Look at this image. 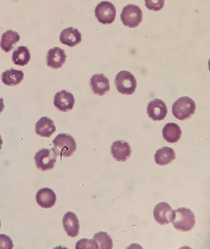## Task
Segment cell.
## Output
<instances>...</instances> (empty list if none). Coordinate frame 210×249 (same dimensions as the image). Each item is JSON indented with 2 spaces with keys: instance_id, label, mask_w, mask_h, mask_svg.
<instances>
[{
  "instance_id": "obj_10",
  "label": "cell",
  "mask_w": 210,
  "mask_h": 249,
  "mask_svg": "<svg viewBox=\"0 0 210 249\" xmlns=\"http://www.w3.org/2000/svg\"><path fill=\"white\" fill-rule=\"evenodd\" d=\"M131 149L129 143L126 141L117 140L114 141L111 147V154L117 161L124 162L129 159L131 155Z\"/></svg>"
},
{
  "instance_id": "obj_11",
  "label": "cell",
  "mask_w": 210,
  "mask_h": 249,
  "mask_svg": "<svg viewBox=\"0 0 210 249\" xmlns=\"http://www.w3.org/2000/svg\"><path fill=\"white\" fill-rule=\"evenodd\" d=\"M173 210L165 202L158 203L154 207L153 216L156 221L161 225L169 224L171 222Z\"/></svg>"
},
{
  "instance_id": "obj_20",
  "label": "cell",
  "mask_w": 210,
  "mask_h": 249,
  "mask_svg": "<svg viewBox=\"0 0 210 249\" xmlns=\"http://www.w3.org/2000/svg\"><path fill=\"white\" fill-rule=\"evenodd\" d=\"M20 38L19 34L12 30H8L2 34L0 42L1 49L6 53L10 52Z\"/></svg>"
},
{
  "instance_id": "obj_14",
  "label": "cell",
  "mask_w": 210,
  "mask_h": 249,
  "mask_svg": "<svg viewBox=\"0 0 210 249\" xmlns=\"http://www.w3.org/2000/svg\"><path fill=\"white\" fill-rule=\"evenodd\" d=\"M37 204L45 209L50 208L56 202V195L51 189L45 187L39 189L35 195Z\"/></svg>"
},
{
  "instance_id": "obj_24",
  "label": "cell",
  "mask_w": 210,
  "mask_h": 249,
  "mask_svg": "<svg viewBox=\"0 0 210 249\" xmlns=\"http://www.w3.org/2000/svg\"><path fill=\"white\" fill-rule=\"evenodd\" d=\"M98 249L97 242L94 239H81L76 244L75 249Z\"/></svg>"
},
{
  "instance_id": "obj_1",
  "label": "cell",
  "mask_w": 210,
  "mask_h": 249,
  "mask_svg": "<svg viewBox=\"0 0 210 249\" xmlns=\"http://www.w3.org/2000/svg\"><path fill=\"white\" fill-rule=\"evenodd\" d=\"M170 222L177 230L188 231L195 225V215L189 208L181 207L173 210Z\"/></svg>"
},
{
  "instance_id": "obj_3",
  "label": "cell",
  "mask_w": 210,
  "mask_h": 249,
  "mask_svg": "<svg viewBox=\"0 0 210 249\" xmlns=\"http://www.w3.org/2000/svg\"><path fill=\"white\" fill-rule=\"evenodd\" d=\"M195 109L194 101L191 98L187 96L178 98L172 106L173 116L180 121L191 118L194 114Z\"/></svg>"
},
{
  "instance_id": "obj_23",
  "label": "cell",
  "mask_w": 210,
  "mask_h": 249,
  "mask_svg": "<svg viewBox=\"0 0 210 249\" xmlns=\"http://www.w3.org/2000/svg\"><path fill=\"white\" fill-rule=\"evenodd\" d=\"M93 239L97 242L99 249L113 248L112 239L106 232L99 231L95 233Z\"/></svg>"
},
{
  "instance_id": "obj_17",
  "label": "cell",
  "mask_w": 210,
  "mask_h": 249,
  "mask_svg": "<svg viewBox=\"0 0 210 249\" xmlns=\"http://www.w3.org/2000/svg\"><path fill=\"white\" fill-rule=\"evenodd\" d=\"M36 134L45 137H50L56 131V126L53 121L46 116L40 118L35 124Z\"/></svg>"
},
{
  "instance_id": "obj_27",
  "label": "cell",
  "mask_w": 210,
  "mask_h": 249,
  "mask_svg": "<svg viewBox=\"0 0 210 249\" xmlns=\"http://www.w3.org/2000/svg\"><path fill=\"white\" fill-rule=\"evenodd\" d=\"M4 107L3 99L0 96V114L3 111Z\"/></svg>"
},
{
  "instance_id": "obj_19",
  "label": "cell",
  "mask_w": 210,
  "mask_h": 249,
  "mask_svg": "<svg viewBox=\"0 0 210 249\" xmlns=\"http://www.w3.org/2000/svg\"><path fill=\"white\" fill-rule=\"evenodd\" d=\"M176 158L174 150L168 146L158 149L154 154V161L158 165L163 166L171 163Z\"/></svg>"
},
{
  "instance_id": "obj_4",
  "label": "cell",
  "mask_w": 210,
  "mask_h": 249,
  "mask_svg": "<svg viewBox=\"0 0 210 249\" xmlns=\"http://www.w3.org/2000/svg\"><path fill=\"white\" fill-rule=\"evenodd\" d=\"M114 83L117 91L124 95L132 94L137 86L134 76L127 71H119L115 76Z\"/></svg>"
},
{
  "instance_id": "obj_9",
  "label": "cell",
  "mask_w": 210,
  "mask_h": 249,
  "mask_svg": "<svg viewBox=\"0 0 210 249\" xmlns=\"http://www.w3.org/2000/svg\"><path fill=\"white\" fill-rule=\"evenodd\" d=\"M146 111L148 117L155 121L163 120L168 112L165 103L160 99H154L150 101Z\"/></svg>"
},
{
  "instance_id": "obj_29",
  "label": "cell",
  "mask_w": 210,
  "mask_h": 249,
  "mask_svg": "<svg viewBox=\"0 0 210 249\" xmlns=\"http://www.w3.org/2000/svg\"><path fill=\"white\" fill-rule=\"evenodd\" d=\"M0 226H1V223H0Z\"/></svg>"
},
{
  "instance_id": "obj_13",
  "label": "cell",
  "mask_w": 210,
  "mask_h": 249,
  "mask_svg": "<svg viewBox=\"0 0 210 249\" xmlns=\"http://www.w3.org/2000/svg\"><path fill=\"white\" fill-rule=\"evenodd\" d=\"M90 84L95 94L102 96L110 89L109 79L103 74H95L90 80Z\"/></svg>"
},
{
  "instance_id": "obj_12",
  "label": "cell",
  "mask_w": 210,
  "mask_h": 249,
  "mask_svg": "<svg viewBox=\"0 0 210 249\" xmlns=\"http://www.w3.org/2000/svg\"><path fill=\"white\" fill-rule=\"evenodd\" d=\"M66 58L65 51L61 48L55 47L50 49L47 53V65L52 69H58L65 64Z\"/></svg>"
},
{
  "instance_id": "obj_22",
  "label": "cell",
  "mask_w": 210,
  "mask_h": 249,
  "mask_svg": "<svg viewBox=\"0 0 210 249\" xmlns=\"http://www.w3.org/2000/svg\"><path fill=\"white\" fill-rule=\"evenodd\" d=\"M31 55L29 49L25 46L18 47L13 53L12 60L15 65L24 66L28 64Z\"/></svg>"
},
{
  "instance_id": "obj_21",
  "label": "cell",
  "mask_w": 210,
  "mask_h": 249,
  "mask_svg": "<svg viewBox=\"0 0 210 249\" xmlns=\"http://www.w3.org/2000/svg\"><path fill=\"white\" fill-rule=\"evenodd\" d=\"M24 76V74L22 71L11 68L1 73V79L5 85L15 86L22 82Z\"/></svg>"
},
{
  "instance_id": "obj_25",
  "label": "cell",
  "mask_w": 210,
  "mask_h": 249,
  "mask_svg": "<svg viewBox=\"0 0 210 249\" xmlns=\"http://www.w3.org/2000/svg\"><path fill=\"white\" fill-rule=\"evenodd\" d=\"M145 6L150 10L159 11L164 5V0H145Z\"/></svg>"
},
{
  "instance_id": "obj_2",
  "label": "cell",
  "mask_w": 210,
  "mask_h": 249,
  "mask_svg": "<svg viewBox=\"0 0 210 249\" xmlns=\"http://www.w3.org/2000/svg\"><path fill=\"white\" fill-rule=\"evenodd\" d=\"M52 150L61 160L63 157H69L75 151L77 143L74 138L65 133H60L53 140Z\"/></svg>"
},
{
  "instance_id": "obj_7",
  "label": "cell",
  "mask_w": 210,
  "mask_h": 249,
  "mask_svg": "<svg viewBox=\"0 0 210 249\" xmlns=\"http://www.w3.org/2000/svg\"><path fill=\"white\" fill-rule=\"evenodd\" d=\"M116 10L114 5L108 1H102L96 6L95 15L98 21L103 24L112 23L116 17Z\"/></svg>"
},
{
  "instance_id": "obj_15",
  "label": "cell",
  "mask_w": 210,
  "mask_h": 249,
  "mask_svg": "<svg viewBox=\"0 0 210 249\" xmlns=\"http://www.w3.org/2000/svg\"><path fill=\"white\" fill-rule=\"evenodd\" d=\"M59 40L62 44L73 47L81 42V35L78 29L69 27L62 30Z\"/></svg>"
},
{
  "instance_id": "obj_5",
  "label": "cell",
  "mask_w": 210,
  "mask_h": 249,
  "mask_svg": "<svg viewBox=\"0 0 210 249\" xmlns=\"http://www.w3.org/2000/svg\"><path fill=\"white\" fill-rule=\"evenodd\" d=\"M142 9L137 5L129 4L122 9L120 18L125 26L132 28L138 26L143 20Z\"/></svg>"
},
{
  "instance_id": "obj_6",
  "label": "cell",
  "mask_w": 210,
  "mask_h": 249,
  "mask_svg": "<svg viewBox=\"0 0 210 249\" xmlns=\"http://www.w3.org/2000/svg\"><path fill=\"white\" fill-rule=\"evenodd\" d=\"M34 160L37 169L47 171L53 168L57 161V155L52 149L42 148L35 153Z\"/></svg>"
},
{
  "instance_id": "obj_26",
  "label": "cell",
  "mask_w": 210,
  "mask_h": 249,
  "mask_svg": "<svg viewBox=\"0 0 210 249\" xmlns=\"http://www.w3.org/2000/svg\"><path fill=\"white\" fill-rule=\"evenodd\" d=\"M14 248L13 241L7 235L0 234V249H12Z\"/></svg>"
},
{
  "instance_id": "obj_28",
  "label": "cell",
  "mask_w": 210,
  "mask_h": 249,
  "mask_svg": "<svg viewBox=\"0 0 210 249\" xmlns=\"http://www.w3.org/2000/svg\"><path fill=\"white\" fill-rule=\"evenodd\" d=\"M2 144H3V140H2L1 136L0 135V150L1 149Z\"/></svg>"
},
{
  "instance_id": "obj_16",
  "label": "cell",
  "mask_w": 210,
  "mask_h": 249,
  "mask_svg": "<svg viewBox=\"0 0 210 249\" xmlns=\"http://www.w3.org/2000/svg\"><path fill=\"white\" fill-rule=\"evenodd\" d=\"M63 224L68 236L74 238L78 235L80 229L79 220L74 213H66L63 218Z\"/></svg>"
},
{
  "instance_id": "obj_18",
  "label": "cell",
  "mask_w": 210,
  "mask_h": 249,
  "mask_svg": "<svg viewBox=\"0 0 210 249\" xmlns=\"http://www.w3.org/2000/svg\"><path fill=\"white\" fill-rule=\"evenodd\" d=\"M162 137L169 143H175L180 139L182 130L180 126L173 122L167 123L162 130Z\"/></svg>"
},
{
  "instance_id": "obj_8",
  "label": "cell",
  "mask_w": 210,
  "mask_h": 249,
  "mask_svg": "<svg viewBox=\"0 0 210 249\" xmlns=\"http://www.w3.org/2000/svg\"><path fill=\"white\" fill-rule=\"evenodd\" d=\"M53 104L55 107L62 112L71 110L75 104L73 95L65 90L57 92L54 96Z\"/></svg>"
}]
</instances>
